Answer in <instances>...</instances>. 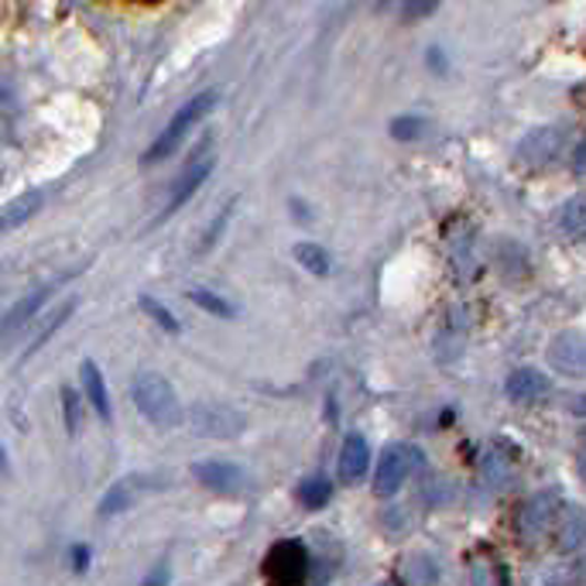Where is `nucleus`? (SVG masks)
Masks as SVG:
<instances>
[{
	"instance_id": "nucleus-34",
	"label": "nucleus",
	"mask_w": 586,
	"mask_h": 586,
	"mask_svg": "<svg viewBox=\"0 0 586 586\" xmlns=\"http://www.w3.org/2000/svg\"><path fill=\"white\" fill-rule=\"evenodd\" d=\"M144 4H159V0H144Z\"/></svg>"
},
{
	"instance_id": "nucleus-12",
	"label": "nucleus",
	"mask_w": 586,
	"mask_h": 586,
	"mask_svg": "<svg viewBox=\"0 0 586 586\" xmlns=\"http://www.w3.org/2000/svg\"><path fill=\"white\" fill-rule=\"evenodd\" d=\"M209 172H213V159H199V162H193L189 169L178 175L175 189H172V199H169V206L162 209V220H165V216H172V213H178L185 203H189V199L199 193V185L209 178Z\"/></svg>"
},
{
	"instance_id": "nucleus-17",
	"label": "nucleus",
	"mask_w": 586,
	"mask_h": 586,
	"mask_svg": "<svg viewBox=\"0 0 586 586\" xmlns=\"http://www.w3.org/2000/svg\"><path fill=\"white\" fill-rule=\"evenodd\" d=\"M39 209H42V193H28V196H21V199L8 203V206H4V213H0V230H4V234L18 230V227H21V224H28L31 216H35Z\"/></svg>"
},
{
	"instance_id": "nucleus-32",
	"label": "nucleus",
	"mask_w": 586,
	"mask_h": 586,
	"mask_svg": "<svg viewBox=\"0 0 586 586\" xmlns=\"http://www.w3.org/2000/svg\"><path fill=\"white\" fill-rule=\"evenodd\" d=\"M569 409H573L576 415H586V394H579V398L573 401V405H569Z\"/></svg>"
},
{
	"instance_id": "nucleus-3",
	"label": "nucleus",
	"mask_w": 586,
	"mask_h": 586,
	"mask_svg": "<svg viewBox=\"0 0 586 586\" xmlns=\"http://www.w3.org/2000/svg\"><path fill=\"white\" fill-rule=\"evenodd\" d=\"M268 586H305L308 579V549L299 539L274 542L264 555Z\"/></svg>"
},
{
	"instance_id": "nucleus-9",
	"label": "nucleus",
	"mask_w": 586,
	"mask_h": 586,
	"mask_svg": "<svg viewBox=\"0 0 586 586\" xmlns=\"http://www.w3.org/2000/svg\"><path fill=\"white\" fill-rule=\"evenodd\" d=\"M560 151H563V134L555 128H539V131H532L529 138L521 141L518 159L524 165H549Z\"/></svg>"
},
{
	"instance_id": "nucleus-16",
	"label": "nucleus",
	"mask_w": 586,
	"mask_h": 586,
	"mask_svg": "<svg viewBox=\"0 0 586 586\" xmlns=\"http://www.w3.org/2000/svg\"><path fill=\"white\" fill-rule=\"evenodd\" d=\"M76 305H79V299H66V302H62V305L55 308V313L42 323V329L35 333V339H31V344L24 347V360H28V357H35V354L48 344V339H52L62 326L69 323V316L76 313Z\"/></svg>"
},
{
	"instance_id": "nucleus-6",
	"label": "nucleus",
	"mask_w": 586,
	"mask_h": 586,
	"mask_svg": "<svg viewBox=\"0 0 586 586\" xmlns=\"http://www.w3.org/2000/svg\"><path fill=\"white\" fill-rule=\"evenodd\" d=\"M415 449L401 446V443H391L384 453H381V463H378V480H375V490L381 493V498H391V493H398L401 487H405L409 474H412V456Z\"/></svg>"
},
{
	"instance_id": "nucleus-2",
	"label": "nucleus",
	"mask_w": 586,
	"mask_h": 586,
	"mask_svg": "<svg viewBox=\"0 0 586 586\" xmlns=\"http://www.w3.org/2000/svg\"><path fill=\"white\" fill-rule=\"evenodd\" d=\"M216 107V93L213 89H206V93H196V97L189 100V104H182L175 113H172V120H169V128L154 138V144L148 148V154H144V162L151 165V162H162V159H169V154L193 134V128L196 123L209 113Z\"/></svg>"
},
{
	"instance_id": "nucleus-27",
	"label": "nucleus",
	"mask_w": 586,
	"mask_h": 586,
	"mask_svg": "<svg viewBox=\"0 0 586 586\" xmlns=\"http://www.w3.org/2000/svg\"><path fill=\"white\" fill-rule=\"evenodd\" d=\"M62 412H66V428H79V394L73 388H62Z\"/></svg>"
},
{
	"instance_id": "nucleus-33",
	"label": "nucleus",
	"mask_w": 586,
	"mask_h": 586,
	"mask_svg": "<svg viewBox=\"0 0 586 586\" xmlns=\"http://www.w3.org/2000/svg\"><path fill=\"white\" fill-rule=\"evenodd\" d=\"M576 467H579V477L586 480V449H583V453L576 456Z\"/></svg>"
},
{
	"instance_id": "nucleus-26",
	"label": "nucleus",
	"mask_w": 586,
	"mask_h": 586,
	"mask_svg": "<svg viewBox=\"0 0 586 586\" xmlns=\"http://www.w3.org/2000/svg\"><path fill=\"white\" fill-rule=\"evenodd\" d=\"M230 213H234V203H227L220 216H213V224H209V230L203 234V243H199V251H209V247L216 243V237H220V234H224V227H227V220H230Z\"/></svg>"
},
{
	"instance_id": "nucleus-28",
	"label": "nucleus",
	"mask_w": 586,
	"mask_h": 586,
	"mask_svg": "<svg viewBox=\"0 0 586 586\" xmlns=\"http://www.w3.org/2000/svg\"><path fill=\"white\" fill-rule=\"evenodd\" d=\"M440 4H443V0H405L401 14H405V21H419V18H428Z\"/></svg>"
},
{
	"instance_id": "nucleus-14",
	"label": "nucleus",
	"mask_w": 586,
	"mask_h": 586,
	"mask_svg": "<svg viewBox=\"0 0 586 586\" xmlns=\"http://www.w3.org/2000/svg\"><path fill=\"white\" fill-rule=\"evenodd\" d=\"M79 375H83V394H86V401L93 405V412H97L100 422H110L113 409H110V394H107V381L100 375V367L93 363V360H83Z\"/></svg>"
},
{
	"instance_id": "nucleus-7",
	"label": "nucleus",
	"mask_w": 586,
	"mask_h": 586,
	"mask_svg": "<svg viewBox=\"0 0 586 586\" xmlns=\"http://www.w3.org/2000/svg\"><path fill=\"white\" fill-rule=\"evenodd\" d=\"M193 477H196L206 490H216V493H237V490H243V484H247V474L237 467V463H230V459H206V463H196Z\"/></svg>"
},
{
	"instance_id": "nucleus-4",
	"label": "nucleus",
	"mask_w": 586,
	"mask_h": 586,
	"mask_svg": "<svg viewBox=\"0 0 586 586\" xmlns=\"http://www.w3.org/2000/svg\"><path fill=\"white\" fill-rule=\"evenodd\" d=\"M189 422L196 436H206V440H237L247 428L243 412H237L227 401H199L189 412Z\"/></svg>"
},
{
	"instance_id": "nucleus-22",
	"label": "nucleus",
	"mask_w": 586,
	"mask_h": 586,
	"mask_svg": "<svg viewBox=\"0 0 586 586\" xmlns=\"http://www.w3.org/2000/svg\"><path fill=\"white\" fill-rule=\"evenodd\" d=\"M405 576H409L412 586H436L440 569H436V563L428 560V555H409V560H405Z\"/></svg>"
},
{
	"instance_id": "nucleus-24",
	"label": "nucleus",
	"mask_w": 586,
	"mask_h": 586,
	"mask_svg": "<svg viewBox=\"0 0 586 586\" xmlns=\"http://www.w3.org/2000/svg\"><path fill=\"white\" fill-rule=\"evenodd\" d=\"M138 302H141V308H144V313H148V316H151L154 323H159V326H162L165 333H178V319H175V316L169 313V308H165L162 302H154L151 295H141Z\"/></svg>"
},
{
	"instance_id": "nucleus-25",
	"label": "nucleus",
	"mask_w": 586,
	"mask_h": 586,
	"mask_svg": "<svg viewBox=\"0 0 586 586\" xmlns=\"http://www.w3.org/2000/svg\"><path fill=\"white\" fill-rule=\"evenodd\" d=\"M422 134H425V120L422 117H398L391 123V138L394 141H415Z\"/></svg>"
},
{
	"instance_id": "nucleus-30",
	"label": "nucleus",
	"mask_w": 586,
	"mask_h": 586,
	"mask_svg": "<svg viewBox=\"0 0 586 586\" xmlns=\"http://www.w3.org/2000/svg\"><path fill=\"white\" fill-rule=\"evenodd\" d=\"M573 169L579 172V175H586V138L576 144V151H573Z\"/></svg>"
},
{
	"instance_id": "nucleus-5",
	"label": "nucleus",
	"mask_w": 586,
	"mask_h": 586,
	"mask_svg": "<svg viewBox=\"0 0 586 586\" xmlns=\"http://www.w3.org/2000/svg\"><path fill=\"white\" fill-rule=\"evenodd\" d=\"M549 367L563 378H586V329H563L552 336L545 350Z\"/></svg>"
},
{
	"instance_id": "nucleus-10",
	"label": "nucleus",
	"mask_w": 586,
	"mask_h": 586,
	"mask_svg": "<svg viewBox=\"0 0 586 586\" xmlns=\"http://www.w3.org/2000/svg\"><path fill=\"white\" fill-rule=\"evenodd\" d=\"M504 391H508L511 401L532 405V401H542L549 394V378L535 367H518V370H511V378L504 381Z\"/></svg>"
},
{
	"instance_id": "nucleus-15",
	"label": "nucleus",
	"mask_w": 586,
	"mask_h": 586,
	"mask_svg": "<svg viewBox=\"0 0 586 586\" xmlns=\"http://www.w3.org/2000/svg\"><path fill=\"white\" fill-rule=\"evenodd\" d=\"M52 292H55V285H45V289H39V292H31V295H24L21 302H14L11 308H8V316H4V336L11 339L24 323H31L39 313H42V305L52 299Z\"/></svg>"
},
{
	"instance_id": "nucleus-23",
	"label": "nucleus",
	"mask_w": 586,
	"mask_h": 586,
	"mask_svg": "<svg viewBox=\"0 0 586 586\" xmlns=\"http://www.w3.org/2000/svg\"><path fill=\"white\" fill-rule=\"evenodd\" d=\"M189 302H196L199 308H206V313H213V316H224V319L237 316L234 302H227L224 295H216V292H206V289H189Z\"/></svg>"
},
{
	"instance_id": "nucleus-8",
	"label": "nucleus",
	"mask_w": 586,
	"mask_h": 586,
	"mask_svg": "<svg viewBox=\"0 0 586 586\" xmlns=\"http://www.w3.org/2000/svg\"><path fill=\"white\" fill-rule=\"evenodd\" d=\"M555 493H535V498L524 501V508L518 511V535L524 539H539L542 532H549V524H555Z\"/></svg>"
},
{
	"instance_id": "nucleus-1",
	"label": "nucleus",
	"mask_w": 586,
	"mask_h": 586,
	"mask_svg": "<svg viewBox=\"0 0 586 586\" xmlns=\"http://www.w3.org/2000/svg\"><path fill=\"white\" fill-rule=\"evenodd\" d=\"M131 401H134V409L159 428H178L185 422V409L178 401L175 384L162 375H154V370H141L131 381Z\"/></svg>"
},
{
	"instance_id": "nucleus-18",
	"label": "nucleus",
	"mask_w": 586,
	"mask_h": 586,
	"mask_svg": "<svg viewBox=\"0 0 586 586\" xmlns=\"http://www.w3.org/2000/svg\"><path fill=\"white\" fill-rule=\"evenodd\" d=\"M134 490H138V477H128V480H120L117 487H110L104 493V501H100V518H110V514H120L123 508H131L134 504Z\"/></svg>"
},
{
	"instance_id": "nucleus-13",
	"label": "nucleus",
	"mask_w": 586,
	"mask_h": 586,
	"mask_svg": "<svg viewBox=\"0 0 586 586\" xmlns=\"http://www.w3.org/2000/svg\"><path fill=\"white\" fill-rule=\"evenodd\" d=\"M552 529H555V542H560L563 552H576L586 542V511L576 508V504L560 508Z\"/></svg>"
},
{
	"instance_id": "nucleus-11",
	"label": "nucleus",
	"mask_w": 586,
	"mask_h": 586,
	"mask_svg": "<svg viewBox=\"0 0 586 586\" xmlns=\"http://www.w3.org/2000/svg\"><path fill=\"white\" fill-rule=\"evenodd\" d=\"M370 467V443L360 436V432H350L344 440V449H339V480L344 484H357L363 480Z\"/></svg>"
},
{
	"instance_id": "nucleus-20",
	"label": "nucleus",
	"mask_w": 586,
	"mask_h": 586,
	"mask_svg": "<svg viewBox=\"0 0 586 586\" xmlns=\"http://www.w3.org/2000/svg\"><path fill=\"white\" fill-rule=\"evenodd\" d=\"M329 498H333L329 477H308V480H302V487H299V501H302V508H308V511L326 508Z\"/></svg>"
},
{
	"instance_id": "nucleus-19",
	"label": "nucleus",
	"mask_w": 586,
	"mask_h": 586,
	"mask_svg": "<svg viewBox=\"0 0 586 586\" xmlns=\"http://www.w3.org/2000/svg\"><path fill=\"white\" fill-rule=\"evenodd\" d=\"M560 230L573 240L586 237V196H576L560 209Z\"/></svg>"
},
{
	"instance_id": "nucleus-29",
	"label": "nucleus",
	"mask_w": 586,
	"mask_h": 586,
	"mask_svg": "<svg viewBox=\"0 0 586 586\" xmlns=\"http://www.w3.org/2000/svg\"><path fill=\"white\" fill-rule=\"evenodd\" d=\"M169 576H172V569H169V563L162 560L159 566H154V569L148 573V579H144L141 586H165V583H169Z\"/></svg>"
},
{
	"instance_id": "nucleus-21",
	"label": "nucleus",
	"mask_w": 586,
	"mask_h": 586,
	"mask_svg": "<svg viewBox=\"0 0 586 586\" xmlns=\"http://www.w3.org/2000/svg\"><path fill=\"white\" fill-rule=\"evenodd\" d=\"M295 261L308 271V274H316V278H326L329 274V254L323 251L319 243H295Z\"/></svg>"
},
{
	"instance_id": "nucleus-31",
	"label": "nucleus",
	"mask_w": 586,
	"mask_h": 586,
	"mask_svg": "<svg viewBox=\"0 0 586 586\" xmlns=\"http://www.w3.org/2000/svg\"><path fill=\"white\" fill-rule=\"evenodd\" d=\"M73 560H76V573H83L89 566V549L86 545H76L73 549Z\"/></svg>"
}]
</instances>
